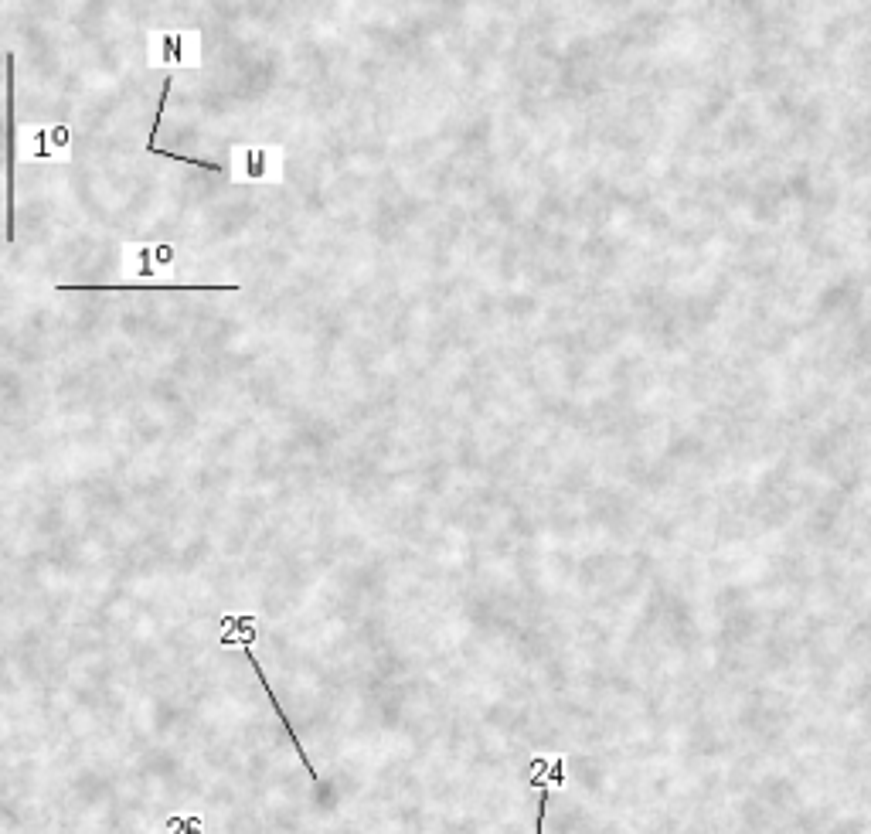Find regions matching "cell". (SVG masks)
Masks as SVG:
<instances>
[{
    "mask_svg": "<svg viewBox=\"0 0 871 834\" xmlns=\"http://www.w3.org/2000/svg\"><path fill=\"white\" fill-rule=\"evenodd\" d=\"M228 178L232 181H276L279 178V150L235 147Z\"/></svg>",
    "mask_w": 871,
    "mask_h": 834,
    "instance_id": "1",
    "label": "cell"
},
{
    "mask_svg": "<svg viewBox=\"0 0 871 834\" xmlns=\"http://www.w3.org/2000/svg\"><path fill=\"white\" fill-rule=\"evenodd\" d=\"M150 65H198V35L167 31L150 38Z\"/></svg>",
    "mask_w": 871,
    "mask_h": 834,
    "instance_id": "2",
    "label": "cell"
},
{
    "mask_svg": "<svg viewBox=\"0 0 871 834\" xmlns=\"http://www.w3.org/2000/svg\"><path fill=\"white\" fill-rule=\"evenodd\" d=\"M242 651H245V661H249V664H252V671H256V678L262 681V688H266V698H269V705H273V712L279 715V722H283V726H286V732H290L293 746H297V753H300V763H303V766H307V773H310V777H314V780H320V777H317V770H314V763H310V760H307V753H303V743H300L297 729H293L290 715H286L283 709H279V702H276V695H273V685H269V681H266V671H262V668H259L256 654H252V651H249V644H245V640H242Z\"/></svg>",
    "mask_w": 871,
    "mask_h": 834,
    "instance_id": "3",
    "label": "cell"
},
{
    "mask_svg": "<svg viewBox=\"0 0 871 834\" xmlns=\"http://www.w3.org/2000/svg\"><path fill=\"white\" fill-rule=\"evenodd\" d=\"M69 147V130L65 126H55V130H31L28 140H24V150L31 157H55V154H65Z\"/></svg>",
    "mask_w": 871,
    "mask_h": 834,
    "instance_id": "4",
    "label": "cell"
},
{
    "mask_svg": "<svg viewBox=\"0 0 871 834\" xmlns=\"http://www.w3.org/2000/svg\"><path fill=\"white\" fill-rule=\"evenodd\" d=\"M541 787V797H538V821H535V834H545V807H548V787L545 780H535Z\"/></svg>",
    "mask_w": 871,
    "mask_h": 834,
    "instance_id": "5",
    "label": "cell"
},
{
    "mask_svg": "<svg viewBox=\"0 0 871 834\" xmlns=\"http://www.w3.org/2000/svg\"><path fill=\"white\" fill-rule=\"evenodd\" d=\"M171 834H201L198 831V821H184V817H177V821H171V828H167Z\"/></svg>",
    "mask_w": 871,
    "mask_h": 834,
    "instance_id": "6",
    "label": "cell"
}]
</instances>
